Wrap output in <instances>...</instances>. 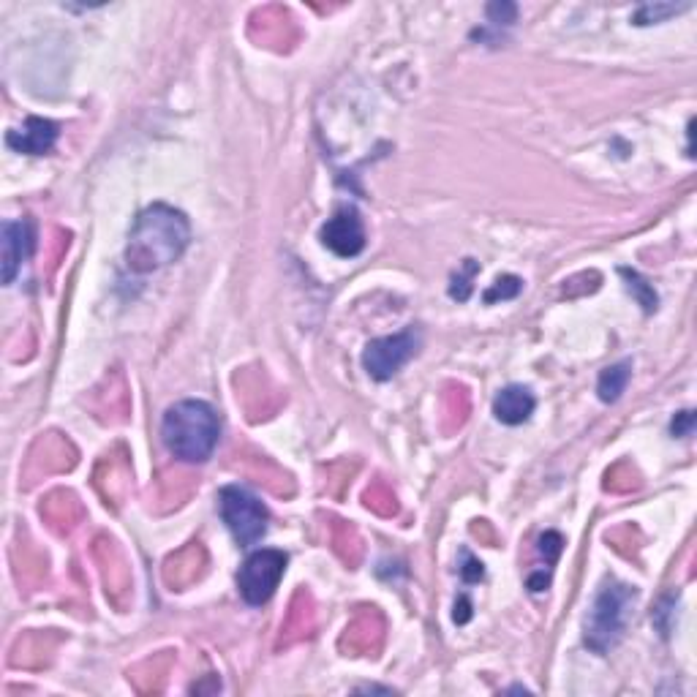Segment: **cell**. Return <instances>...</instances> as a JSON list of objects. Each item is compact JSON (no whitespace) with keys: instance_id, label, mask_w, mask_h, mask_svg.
Segmentation results:
<instances>
[{"instance_id":"obj_17","label":"cell","mask_w":697,"mask_h":697,"mask_svg":"<svg viewBox=\"0 0 697 697\" xmlns=\"http://www.w3.org/2000/svg\"><path fill=\"white\" fill-rule=\"evenodd\" d=\"M458 572H461L463 583H480V580L485 578L482 561L474 559L469 550H461V567H458Z\"/></svg>"},{"instance_id":"obj_15","label":"cell","mask_w":697,"mask_h":697,"mask_svg":"<svg viewBox=\"0 0 697 697\" xmlns=\"http://www.w3.org/2000/svg\"><path fill=\"white\" fill-rule=\"evenodd\" d=\"M523 292V278L518 275H501L491 284V289H485L482 295V303L493 305V303H504V300H515V297Z\"/></svg>"},{"instance_id":"obj_10","label":"cell","mask_w":697,"mask_h":697,"mask_svg":"<svg viewBox=\"0 0 697 697\" xmlns=\"http://www.w3.org/2000/svg\"><path fill=\"white\" fill-rule=\"evenodd\" d=\"M534 409H537V398L523 384H510L493 398V417L501 425H523L534 414Z\"/></svg>"},{"instance_id":"obj_5","label":"cell","mask_w":697,"mask_h":697,"mask_svg":"<svg viewBox=\"0 0 697 697\" xmlns=\"http://www.w3.org/2000/svg\"><path fill=\"white\" fill-rule=\"evenodd\" d=\"M420 346H423V333L417 327H406L401 333L376 338L363 352L365 374L376 382H390L403 365L417 357Z\"/></svg>"},{"instance_id":"obj_2","label":"cell","mask_w":697,"mask_h":697,"mask_svg":"<svg viewBox=\"0 0 697 697\" xmlns=\"http://www.w3.org/2000/svg\"><path fill=\"white\" fill-rule=\"evenodd\" d=\"M221 423L207 401H177L161 420V439L177 461L205 463L216 452Z\"/></svg>"},{"instance_id":"obj_6","label":"cell","mask_w":697,"mask_h":697,"mask_svg":"<svg viewBox=\"0 0 697 697\" xmlns=\"http://www.w3.org/2000/svg\"><path fill=\"white\" fill-rule=\"evenodd\" d=\"M286 561H289V556H286L284 550L262 548L251 553L246 564L240 567V575H237L240 597L246 599L248 605H254V608L270 602V597L278 589V583L284 578Z\"/></svg>"},{"instance_id":"obj_16","label":"cell","mask_w":697,"mask_h":697,"mask_svg":"<svg viewBox=\"0 0 697 697\" xmlns=\"http://www.w3.org/2000/svg\"><path fill=\"white\" fill-rule=\"evenodd\" d=\"M561 550H564V540H561L559 531H545L540 537V553L545 556V567L553 570V564L559 561Z\"/></svg>"},{"instance_id":"obj_19","label":"cell","mask_w":697,"mask_h":697,"mask_svg":"<svg viewBox=\"0 0 697 697\" xmlns=\"http://www.w3.org/2000/svg\"><path fill=\"white\" fill-rule=\"evenodd\" d=\"M670 433H673L676 439H689V436L695 433V412H692V409L678 412L676 417H673V423H670Z\"/></svg>"},{"instance_id":"obj_11","label":"cell","mask_w":697,"mask_h":697,"mask_svg":"<svg viewBox=\"0 0 697 697\" xmlns=\"http://www.w3.org/2000/svg\"><path fill=\"white\" fill-rule=\"evenodd\" d=\"M629 379H632V363L629 360H621L616 365H608L602 374H599L597 382V395L602 403H616L627 390Z\"/></svg>"},{"instance_id":"obj_12","label":"cell","mask_w":697,"mask_h":697,"mask_svg":"<svg viewBox=\"0 0 697 697\" xmlns=\"http://www.w3.org/2000/svg\"><path fill=\"white\" fill-rule=\"evenodd\" d=\"M621 273V278L627 281V292L635 300H638V305L646 311V314H654L657 311V305H659V297H657V292H654V286L648 284L646 278L640 273H635V270H629V267H621L619 270Z\"/></svg>"},{"instance_id":"obj_1","label":"cell","mask_w":697,"mask_h":697,"mask_svg":"<svg viewBox=\"0 0 697 697\" xmlns=\"http://www.w3.org/2000/svg\"><path fill=\"white\" fill-rule=\"evenodd\" d=\"M191 243V224L186 213L169 205L145 207L137 216L126 246V265L131 273H156L186 254Z\"/></svg>"},{"instance_id":"obj_14","label":"cell","mask_w":697,"mask_h":697,"mask_svg":"<svg viewBox=\"0 0 697 697\" xmlns=\"http://www.w3.org/2000/svg\"><path fill=\"white\" fill-rule=\"evenodd\" d=\"M477 273H480V262H474V259H463L461 267H458V273H452V281H450L452 300L466 303V300L472 297V292H474L472 281Z\"/></svg>"},{"instance_id":"obj_4","label":"cell","mask_w":697,"mask_h":697,"mask_svg":"<svg viewBox=\"0 0 697 697\" xmlns=\"http://www.w3.org/2000/svg\"><path fill=\"white\" fill-rule=\"evenodd\" d=\"M218 512L237 545L251 548L267 534V507L262 499L243 485H226L218 491Z\"/></svg>"},{"instance_id":"obj_9","label":"cell","mask_w":697,"mask_h":697,"mask_svg":"<svg viewBox=\"0 0 697 697\" xmlns=\"http://www.w3.org/2000/svg\"><path fill=\"white\" fill-rule=\"evenodd\" d=\"M36 246L28 221H3V284H14L22 262H28Z\"/></svg>"},{"instance_id":"obj_7","label":"cell","mask_w":697,"mask_h":697,"mask_svg":"<svg viewBox=\"0 0 697 697\" xmlns=\"http://www.w3.org/2000/svg\"><path fill=\"white\" fill-rule=\"evenodd\" d=\"M319 240L327 251H333L341 259H354L363 254L365 248V224L360 210L352 205H344L335 210L333 216L324 221L319 229Z\"/></svg>"},{"instance_id":"obj_8","label":"cell","mask_w":697,"mask_h":697,"mask_svg":"<svg viewBox=\"0 0 697 697\" xmlns=\"http://www.w3.org/2000/svg\"><path fill=\"white\" fill-rule=\"evenodd\" d=\"M60 137V126L47 118H28L22 128L6 134V145L25 156H47Z\"/></svg>"},{"instance_id":"obj_13","label":"cell","mask_w":697,"mask_h":697,"mask_svg":"<svg viewBox=\"0 0 697 697\" xmlns=\"http://www.w3.org/2000/svg\"><path fill=\"white\" fill-rule=\"evenodd\" d=\"M692 9V3H646V6H640L638 11H635V17H632V22L635 25H657V22H665L670 20V17H676V14H681V11Z\"/></svg>"},{"instance_id":"obj_18","label":"cell","mask_w":697,"mask_h":697,"mask_svg":"<svg viewBox=\"0 0 697 697\" xmlns=\"http://www.w3.org/2000/svg\"><path fill=\"white\" fill-rule=\"evenodd\" d=\"M485 14H488V22H493V25H512L518 20V6L515 3H491L485 9Z\"/></svg>"},{"instance_id":"obj_3","label":"cell","mask_w":697,"mask_h":697,"mask_svg":"<svg viewBox=\"0 0 697 697\" xmlns=\"http://www.w3.org/2000/svg\"><path fill=\"white\" fill-rule=\"evenodd\" d=\"M635 597H638V591L627 583H616V580H610L599 589L589 616H586V624H583V643L594 654H608L610 648L619 643L624 629H627L629 610H632Z\"/></svg>"},{"instance_id":"obj_20","label":"cell","mask_w":697,"mask_h":697,"mask_svg":"<svg viewBox=\"0 0 697 697\" xmlns=\"http://www.w3.org/2000/svg\"><path fill=\"white\" fill-rule=\"evenodd\" d=\"M455 624H466V621L472 619V602H469V597H461V602L455 605Z\"/></svg>"}]
</instances>
